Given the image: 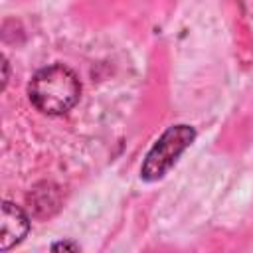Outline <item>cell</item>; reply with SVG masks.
I'll list each match as a JSON object with an SVG mask.
<instances>
[{"label":"cell","mask_w":253,"mask_h":253,"mask_svg":"<svg viewBox=\"0 0 253 253\" xmlns=\"http://www.w3.org/2000/svg\"><path fill=\"white\" fill-rule=\"evenodd\" d=\"M28 204L36 215L47 217L53 211H57L61 204V188L53 182H42L28 194Z\"/></svg>","instance_id":"cell-4"},{"label":"cell","mask_w":253,"mask_h":253,"mask_svg":"<svg viewBox=\"0 0 253 253\" xmlns=\"http://www.w3.org/2000/svg\"><path fill=\"white\" fill-rule=\"evenodd\" d=\"M2 67H4V75H2V87H6V81H8V63L6 59L2 57Z\"/></svg>","instance_id":"cell-6"},{"label":"cell","mask_w":253,"mask_h":253,"mask_svg":"<svg viewBox=\"0 0 253 253\" xmlns=\"http://www.w3.org/2000/svg\"><path fill=\"white\" fill-rule=\"evenodd\" d=\"M79 93L81 85L77 75L61 63L40 69L28 85L32 105L45 115L67 113L79 101Z\"/></svg>","instance_id":"cell-1"},{"label":"cell","mask_w":253,"mask_h":253,"mask_svg":"<svg viewBox=\"0 0 253 253\" xmlns=\"http://www.w3.org/2000/svg\"><path fill=\"white\" fill-rule=\"evenodd\" d=\"M196 138V130L188 125H176L162 132V136L154 142V146L148 150L140 176L146 182L160 180L178 160V156L192 144Z\"/></svg>","instance_id":"cell-2"},{"label":"cell","mask_w":253,"mask_h":253,"mask_svg":"<svg viewBox=\"0 0 253 253\" xmlns=\"http://www.w3.org/2000/svg\"><path fill=\"white\" fill-rule=\"evenodd\" d=\"M30 229V219L22 208L4 202L2 204V221H0V249L8 251L18 245Z\"/></svg>","instance_id":"cell-3"},{"label":"cell","mask_w":253,"mask_h":253,"mask_svg":"<svg viewBox=\"0 0 253 253\" xmlns=\"http://www.w3.org/2000/svg\"><path fill=\"white\" fill-rule=\"evenodd\" d=\"M51 249L53 251H79V245L69 243V241H61V243H53Z\"/></svg>","instance_id":"cell-5"}]
</instances>
